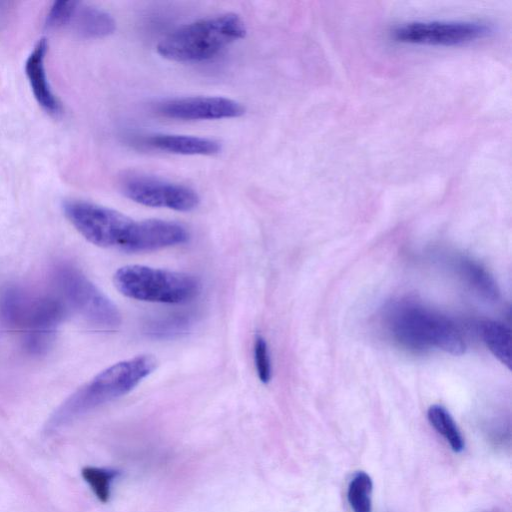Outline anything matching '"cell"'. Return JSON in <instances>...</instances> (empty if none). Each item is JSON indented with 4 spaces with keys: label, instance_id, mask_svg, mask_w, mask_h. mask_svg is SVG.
<instances>
[{
    "label": "cell",
    "instance_id": "1",
    "mask_svg": "<svg viewBox=\"0 0 512 512\" xmlns=\"http://www.w3.org/2000/svg\"><path fill=\"white\" fill-rule=\"evenodd\" d=\"M157 367L149 354L115 363L72 394L52 415L49 428L62 427L89 411L128 394Z\"/></svg>",
    "mask_w": 512,
    "mask_h": 512
},
{
    "label": "cell",
    "instance_id": "2",
    "mask_svg": "<svg viewBox=\"0 0 512 512\" xmlns=\"http://www.w3.org/2000/svg\"><path fill=\"white\" fill-rule=\"evenodd\" d=\"M387 325L403 348L420 352L441 349L453 355L465 351L464 339L447 317L411 301H400L388 309Z\"/></svg>",
    "mask_w": 512,
    "mask_h": 512
},
{
    "label": "cell",
    "instance_id": "3",
    "mask_svg": "<svg viewBox=\"0 0 512 512\" xmlns=\"http://www.w3.org/2000/svg\"><path fill=\"white\" fill-rule=\"evenodd\" d=\"M246 31L239 15L218 14L179 27L158 43L157 52L172 61L199 62L242 39Z\"/></svg>",
    "mask_w": 512,
    "mask_h": 512
},
{
    "label": "cell",
    "instance_id": "4",
    "mask_svg": "<svg viewBox=\"0 0 512 512\" xmlns=\"http://www.w3.org/2000/svg\"><path fill=\"white\" fill-rule=\"evenodd\" d=\"M113 281L118 291L128 298L164 304L188 303L201 289L193 275L143 265L119 268Z\"/></svg>",
    "mask_w": 512,
    "mask_h": 512
},
{
    "label": "cell",
    "instance_id": "5",
    "mask_svg": "<svg viewBox=\"0 0 512 512\" xmlns=\"http://www.w3.org/2000/svg\"><path fill=\"white\" fill-rule=\"evenodd\" d=\"M63 211L86 240L103 248L122 250L134 223L116 210L81 200L65 201Z\"/></svg>",
    "mask_w": 512,
    "mask_h": 512
},
{
    "label": "cell",
    "instance_id": "6",
    "mask_svg": "<svg viewBox=\"0 0 512 512\" xmlns=\"http://www.w3.org/2000/svg\"><path fill=\"white\" fill-rule=\"evenodd\" d=\"M491 32L492 26L481 21L430 20L400 24L391 35L406 44L460 46L481 40Z\"/></svg>",
    "mask_w": 512,
    "mask_h": 512
},
{
    "label": "cell",
    "instance_id": "7",
    "mask_svg": "<svg viewBox=\"0 0 512 512\" xmlns=\"http://www.w3.org/2000/svg\"><path fill=\"white\" fill-rule=\"evenodd\" d=\"M61 301L51 297H34L16 289H7L0 295V319L8 325L30 329L39 337L50 332L64 313Z\"/></svg>",
    "mask_w": 512,
    "mask_h": 512
},
{
    "label": "cell",
    "instance_id": "8",
    "mask_svg": "<svg viewBox=\"0 0 512 512\" xmlns=\"http://www.w3.org/2000/svg\"><path fill=\"white\" fill-rule=\"evenodd\" d=\"M59 283L68 306L88 323L106 330L115 329L120 325L121 315L117 307L79 271H62Z\"/></svg>",
    "mask_w": 512,
    "mask_h": 512
},
{
    "label": "cell",
    "instance_id": "9",
    "mask_svg": "<svg viewBox=\"0 0 512 512\" xmlns=\"http://www.w3.org/2000/svg\"><path fill=\"white\" fill-rule=\"evenodd\" d=\"M120 187L125 197L148 207L188 212L200 203L199 195L192 188L151 176H127Z\"/></svg>",
    "mask_w": 512,
    "mask_h": 512
},
{
    "label": "cell",
    "instance_id": "10",
    "mask_svg": "<svg viewBox=\"0 0 512 512\" xmlns=\"http://www.w3.org/2000/svg\"><path fill=\"white\" fill-rule=\"evenodd\" d=\"M156 112L178 120H216L240 117L245 107L238 101L220 96H191L163 100Z\"/></svg>",
    "mask_w": 512,
    "mask_h": 512
},
{
    "label": "cell",
    "instance_id": "11",
    "mask_svg": "<svg viewBox=\"0 0 512 512\" xmlns=\"http://www.w3.org/2000/svg\"><path fill=\"white\" fill-rule=\"evenodd\" d=\"M189 232L182 224L162 219L135 221L122 251L141 253L186 243Z\"/></svg>",
    "mask_w": 512,
    "mask_h": 512
},
{
    "label": "cell",
    "instance_id": "12",
    "mask_svg": "<svg viewBox=\"0 0 512 512\" xmlns=\"http://www.w3.org/2000/svg\"><path fill=\"white\" fill-rule=\"evenodd\" d=\"M47 41L42 38L34 46L25 63V73L38 104L52 116L60 114L61 105L54 95L45 69Z\"/></svg>",
    "mask_w": 512,
    "mask_h": 512
},
{
    "label": "cell",
    "instance_id": "13",
    "mask_svg": "<svg viewBox=\"0 0 512 512\" xmlns=\"http://www.w3.org/2000/svg\"><path fill=\"white\" fill-rule=\"evenodd\" d=\"M67 27L80 38L99 39L112 34L116 23L106 11L77 2Z\"/></svg>",
    "mask_w": 512,
    "mask_h": 512
},
{
    "label": "cell",
    "instance_id": "14",
    "mask_svg": "<svg viewBox=\"0 0 512 512\" xmlns=\"http://www.w3.org/2000/svg\"><path fill=\"white\" fill-rule=\"evenodd\" d=\"M145 144L180 155H214L221 150L220 143L214 139L189 135L154 134L145 139Z\"/></svg>",
    "mask_w": 512,
    "mask_h": 512
},
{
    "label": "cell",
    "instance_id": "15",
    "mask_svg": "<svg viewBox=\"0 0 512 512\" xmlns=\"http://www.w3.org/2000/svg\"><path fill=\"white\" fill-rule=\"evenodd\" d=\"M481 336L491 353L508 369L511 368V331L503 323L486 321Z\"/></svg>",
    "mask_w": 512,
    "mask_h": 512
},
{
    "label": "cell",
    "instance_id": "16",
    "mask_svg": "<svg viewBox=\"0 0 512 512\" xmlns=\"http://www.w3.org/2000/svg\"><path fill=\"white\" fill-rule=\"evenodd\" d=\"M427 417L434 429L449 443L454 452H462L465 448L464 438L451 414L441 405H432Z\"/></svg>",
    "mask_w": 512,
    "mask_h": 512
},
{
    "label": "cell",
    "instance_id": "17",
    "mask_svg": "<svg viewBox=\"0 0 512 512\" xmlns=\"http://www.w3.org/2000/svg\"><path fill=\"white\" fill-rule=\"evenodd\" d=\"M459 268L461 275L479 295L486 299H497V285L485 268L471 259H462Z\"/></svg>",
    "mask_w": 512,
    "mask_h": 512
},
{
    "label": "cell",
    "instance_id": "18",
    "mask_svg": "<svg viewBox=\"0 0 512 512\" xmlns=\"http://www.w3.org/2000/svg\"><path fill=\"white\" fill-rule=\"evenodd\" d=\"M372 489L373 483L367 473L358 471L353 475L347 492L348 502L353 512H371Z\"/></svg>",
    "mask_w": 512,
    "mask_h": 512
},
{
    "label": "cell",
    "instance_id": "19",
    "mask_svg": "<svg viewBox=\"0 0 512 512\" xmlns=\"http://www.w3.org/2000/svg\"><path fill=\"white\" fill-rule=\"evenodd\" d=\"M83 479L89 484L95 496L103 503L108 502L111 485L120 472L111 468L86 466L81 471Z\"/></svg>",
    "mask_w": 512,
    "mask_h": 512
},
{
    "label": "cell",
    "instance_id": "20",
    "mask_svg": "<svg viewBox=\"0 0 512 512\" xmlns=\"http://www.w3.org/2000/svg\"><path fill=\"white\" fill-rule=\"evenodd\" d=\"M253 349L257 376L262 383L267 384L272 377V365L268 345L263 336L256 335Z\"/></svg>",
    "mask_w": 512,
    "mask_h": 512
},
{
    "label": "cell",
    "instance_id": "21",
    "mask_svg": "<svg viewBox=\"0 0 512 512\" xmlns=\"http://www.w3.org/2000/svg\"><path fill=\"white\" fill-rule=\"evenodd\" d=\"M76 5L77 1L54 2L46 16L45 26L52 30L67 27Z\"/></svg>",
    "mask_w": 512,
    "mask_h": 512
},
{
    "label": "cell",
    "instance_id": "22",
    "mask_svg": "<svg viewBox=\"0 0 512 512\" xmlns=\"http://www.w3.org/2000/svg\"><path fill=\"white\" fill-rule=\"evenodd\" d=\"M189 326V319L183 316H176L165 319L157 323H153L150 328V333L156 337H167L179 334L187 329Z\"/></svg>",
    "mask_w": 512,
    "mask_h": 512
}]
</instances>
